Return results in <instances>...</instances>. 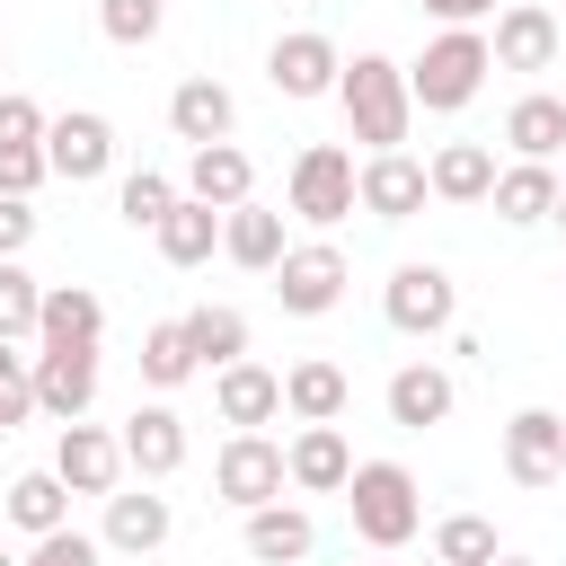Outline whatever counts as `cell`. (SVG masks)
Wrapping results in <instances>:
<instances>
[{
	"mask_svg": "<svg viewBox=\"0 0 566 566\" xmlns=\"http://www.w3.org/2000/svg\"><path fill=\"white\" fill-rule=\"evenodd\" d=\"M336 106H345L363 159H371V150H407V124H416L407 62H389V53H354V62L336 71Z\"/></svg>",
	"mask_w": 566,
	"mask_h": 566,
	"instance_id": "cell-1",
	"label": "cell"
},
{
	"mask_svg": "<svg viewBox=\"0 0 566 566\" xmlns=\"http://www.w3.org/2000/svg\"><path fill=\"white\" fill-rule=\"evenodd\" d=\"M486 71H495L486 35H478V27H442V35L407 62V97H416V115H460V106L486 88Z\"/></svg>",
	"mask_w": 566,
	"mask_h": 566,
	"instance_id": "cell-2",
	"label": "cell"
},
{
	"mask_svg": "<svg viewBox=\"0 0 566 566\" xmlns=\"http://www.w3.org/2000/svg\"><path fill=\"white\" fill-rule=\"evenodd\" d=\"M345 513H354V539H363V548H407V539L424 531V495H416V478H407L398 460H354Z\"/></svg>",
	"mask_w": 566,
	"mask_h": 566,
	"instance_id": "cell-3",
	"label": "cell"
},
{
	"mask_svg": "<svg viewBox=\"0 0 566 566\" xmlns=\"http://www.w3.org/2000/svg\"><path fill=\"white\" fill-rule=\"evenodd\" d=\"M380 318H389L398 336H451V318H460V283H451L433 256H407V265L389 274V292H380Z\"/></svg>",
	"mask_w": 566,
	"mask_h": 566,
	"instance_id": "cell-4",
	"label": "cell"
},
{
	"mask_svg": "<svg viewBox=\"0 0 566 566\" xmlns=\"http://www.w3.org/2000/svg\"><path fill=\"white\" fill-rule=\"evenodd\" d=\"M345 283H354V265H345L336 239H301V248H283V265H274V301H283L292 318H327V310L345 301Z\"/></svg>",
	"mask_w": 566,
	"mask_h": 566,
	"instance_id": "cell-5",
	"label": "cell"
},
{
	"mask_svg": "<svg viewBox=\"0 0 566 566\" xmlns=\"http://www.w3.org/2000/svg\"><path fill=\"white\" fill-rule=\"evenodd\" d=\"M292 212L310 221V230H336L345 212H354V150L345 142H310L301 159H292Z\"/></svg>",
	"mask_w": 566,
	"mask_h": 566,
	"instance_id": "cell-6",
	"label": "cell"
},
{
	"mask_svg": "<svg viewBox=\"0 0 566 566\" xmlns=\"http://www.w3.org/2000/svg\"><path fill=\"white\" fill-rule=\"evenodd\" d=\"M44 168H53L62 186H97V177L115 168V124H106L97 106H62V115L44 124Z\"/></svg>",
	"mask_w": 566,
	"mask_h": 566,
	"instance_id": "cell-7",
	"label": "cell"
},
{
	"mask_svg": "<svg viewBox=\"0 0 566 566\" xmlns=\"http://www.w3.org/2000/svg\"><path fill=\"white\" fill-rule=\"evenodd\" d=\"M212 486H221V504H239V513H256V504H283V442L274 433H230L221 442V460H212Z\"/></svg>",
	"mask_w": 566,
	"mask_h": 566,
	"instance_id": "cell-8",
	"label": "cell"
},
{
	"mask_svg": "<svg viewBox=\"0 0 566 566\" xmlns=\"http://www.w3.org/2000/svg\"><path fill=\"white\" fill-rule=\"evenodd\" d=\"M336 71H345V53H336V35H318V27H292V35L265 44L274 97H336Z\"/></svg>",
	"mask_w": 566,
	"mask_h": 566,
	"instance_id": "cell-9",
	"label": "cell"
},
{
	"mask_svg": "<svg viewBox=\"0 0 566 566\" xmlns=\"http://www.w3.org/2000/svg\"><path fill=\"white\" fill-rule=\"evenodd\" d=\"M97 407V345H35V416L80 424Z\"/></svg>",
	"mask_w": 566,
	"mask_h": 566,
	"instance_id": "cell-10",
	"label": "cell"
},
{
	"mask_svg": "<svg viewBox=\"0 0 566 566\" xmlns=\"http://www.w3.org/2000/svg\"><path fill=\"white\" fill-rule=\"evenodd\" d=\"M424 159L416 150H371L363 168H354V203L371 212V221H416L424 212Z\"/></svg>",
	"mask_w": 566,
	"mask_h": 566,
	"instance_id": "cell-11",
	"label": "cell"
},
{
	"mask_svg": "<svg viewBox=\"0 0 566 566\" xmlns=\"http://www.w3.org/2000/svg\"><path fill=\"white\" fill-rule=\"evenodd\" d=\"M115 442H124V469H142V486H159V478H177V469H186V416H177L168 398L133 407Z\"/></svg>",
	"mask_w": 566,
	"mask_h": 566,
	"instance_id": "cell-12",
	"label": "cell"
},
{
	"mask_svg": "<svg viewBox=\"0 0 566 566\" xmlns=\"http://www.w3.org/2000/svg\"><path fill=\"white\" fill-rule=\"evenodd\" d=\"M557 469H566V424H557V407H522L513 424H504V478L513 486H557Z\"/></svg>",
	"mask_w": 566,
	"mask_h": 566,
	"instance_id": "cell-13",
	"label": "cell"
},
{
	"mask_svg": "<svg viewBox=\"0 0 566 566\" xmlns=\"http://www.w3.org/2000/svg\"><path fill=\"white\" fill-rule=\"evenodd\" d=\"M53 478H62L71 495H115V486H124V442L80 416V424H62V442H53Z\"/></svg>",
	"mask_w": 566,
	"mask_h": 566,
	"instance_id": "cell-14",
	"label": "cell"
},
{
	"mask_svg": "<svg viewBox=\"0 0 566 566\" xmlns=\"http://www.w3.org/2000/svg\"><path fill=\"white\" fill-rule=\"evenodd\" d=\"M557 18H548V0H504L495 9V35H486V53H495V71H548L557 62Z\"/></svg>",
	"mask_w": 566,
	"mask_h": 566,
	"instance_id": "cell-15",
	"label": "cell"
},
{
	"mask_svg": "<svg viewBox=\"0 0 566 566\" xmlns=\"http://www.w3.org/2000/svg\"><path fill=\"white\" fill-rule=\"evenodd\" d=\"M168 133H177L186 150L230 142V133H239V97H230L212 71H195V80H177V88H168Z\"/></svg>",
	"mask_w": 566,
	"mask_h": 566,
	"instance_id": "cell-16",
	"label": "cell"
},
{
	"mask_svg": "<svg viewBox=\"0 0 566 566\" xmlns=\"http://www.w3.org/2000/svg\"><path fill=\"white\" fill-rule=\"evenodd\" d=\"M177 195H195V203H212V212H239L248 195H256V159L239 150V142H203V150H186V186Z\"/></svg>",
	"mask_w": 566,
	"mask_h": 566,
	"instance_id": "cell-17",
	"label": "cell"
},
{
	"mask_svg": "<svg viewBox=\"0 0 566 566\" xmlns=\"http://www.w3.org/2000/svg\"><path fill=\"white\" fill-rule=\"evenodd\" d=\"M212 407H221V424L265 433V424L283 416V371H265V363H221V371H212Z\"/></svg>",
	"mask_w": 566,
	"mask_h": 566,
	"instance_id": "cell-18",
	"label": "cell"
},
{
	"mask_svg": "<svg viewBox=\"0 0 566 566\" xmlns=\"http://www.w3.org/2000/svg\"><path fill=\"white\" fill-rule=\"evenodd\" d=\"M380 407H389V424L424 433V424H442V416L460 407V389H451V371H442V363H398V371H389V389H380Z\"/></svg>",
	"mask_w": 566,
	"mask_h": 566,
	"instance_id": "cell-19",
	"label": "cell"
},
{
	"mask_svg": "<svg viewBox=\"0 0 566 566\" xmlns=\"http://www.w3.org/2000/svg\"><path fill=\"white\" fill-rule=\"evenodd\" d=\"M283 478H292L301 495H345V478H354L345 433H336V424H301V433L283 442Z\"/></svg>",
	"mask_w": 566,
	"mask_h": 566,
	"instance_id": "cell-20",
	"label": "cell"
},
{
	"mask_svg": "<svg viewBox=\"0 0 566 566\" xmlns=\"http://www.w3.org/2000/svg\"><path fill=\"white\" fill-rule=\"evenodd\" d=\"M177 531V513H168V495H150V486H115L106 495V531H97V548H124V557H150L159 539Z\"/></svg>",
	"mask_w": 566,
	"mask_h": 566,
	"instance_id": "cell-21",
	"label": "cell"
},
{
	"mask_svg": "<svg viewBox=\"0 0 566 566\" xmlns=\"http://www.w3.org/2000/svg\"><path fill=\"white\" fill-rule=\"evenodd\" d=\"M557 168L548 159H513V168H495V186H486V203H495V221H513V230H531V221H548L557 212Z\"/></svg>",
	"mask_w": 566,
	"mask_h": 566,
	"instance_id": "cell-22",
	"label": "cell"
},
{
	"mask_svg": "<svg viewBox=\"0 0 566 566\" xmlns=\"http://www.w3.org/2000/svg\"><path fill=\"white\" fill-rule=\"evenodd\" d=\"M283 248H292V239H283V212H274V203H256V195H248L239 212H221V256H230V265L274 274V265H283Z\"/></svg>",
	"mask_w": 566,
	"mask_h": 566,
	"instance_id": "cell-23",
	"label": "cell"
},
{
	"mask_svg": "<svg viewBox=\"0 0 566 566\" xmlns=\"http://www.w3.org/2000/svg\"><path fill=\"white\" fill-rule=\"evenodd\" d=\"M106 336V301L88 283H44V310H35V345H97Z\"/></svg>",
	"mask_w": 566,
	"mask_h": 566,
	"instance_id": "cell-24",
	"label": "cell"
},
{
	"mask_svg": "<svg viewBox=\"0 0 566 566\" xmlns=\"http://www.w3.org/2000/svg\"><path fill=\"white\" fill-rule=\"evenodd\" d=\"M424 186H433V203H486L495 150H486V142H442V150L424 159Z\"/></svg>",
	"mask_w": 566,
	"mask_h": 566,
	"instance_id": "cell-25",
	"label": "cell"
},
{
	"mask_svg": "<svg viewBox=\"0 0 566 566\" xmlns=\"http://www.w3.org/2000/svg\"><path fill=\"white\" fill-rule=\"evenodd\" d=\"M345 398H354V380H345L327 354H301V363L283 371V407H292L301 424H336V416H345Z\"/></svg>",
	"mask_w": 566,
	"mask_h": 566,
	"instance_id": "cell-26",
	"label": "cell"
},
{
	"mask_svg": "<svg viewBox=\"0 0 566 566\" xmlns=\"http://www.w3.org/2000/svg\"><path fill=\"white\" fill-rule=\"evenodd\" d=\"M310 548H318V522L301 504H256L248 513V557L256 566H301Z\"/></svg>",
	"mask_w": 566,
	"mask_h": 566,
	"instance_id": "cell-27",
	"label": "cell"
},
{
	"mask_svg": "<svg viewBox=\"0 0 566 566\" xmlns=\"http://www.w3.org/2000/svg\"><path fill=\"white\" fill-rule=\"evenodd\" d=\"M0 513H9V531H27V539H44V531H62V522H71V486H62L53 469H27V478H9V495H0Z\"/></svg>",
	"mask_w": 566,
	"mask_h": 566,
	"instance_id": "cell-28",
	"label": "cell"
},
{
	"mask_svg": "<svg viewBox=\"0 0 566 566\" xmlns=\"http://www.w3.org/2000/svg\"><path fill=\"white\" fill-rule=\"evenodd\" d=\"M504 142H513V159H548V168H557V150H566V97H548V88L513 97Z\"/></svg>",
	"mask_w": 566,
	"mask_h": 566,
	"instance_id": "cell-29",
	"label": "cell"
},
{
	"mask_svg": "<svg viewBox=\"0 0 566 566\" xmlns=\"http://www.w3.org/2000/svg\"><path fill=\"white\" fill-rule=\"evenodd\" d=\"M150 239H159V256H168V265H203V256L221 248V212H212V203H195V195H177V203H168V221H159Z\"/></svg>",
	"mask_w": 566,
	"mask_h": 566,
	"instance_id": "cell-30",
	"label": "cell"
},
{
	"mask_svg": "<svg viewBox=\"0 0 566 566\" xmlns=\"http://www.w3.org/2000/svg\"><path fill=\"white\" fill-rule=\"evenodd\" d=\"M186 345H195V363H203V371L248 363V318H239L230 301H203V310H186Z\"/></svg>",
	"mask_w": 566,
	"mask_h": 566,
	"instance_id": "cell-31",
	"label": "cell"
},
{
	"mask_svg": "<svg viewBox=\"0 0 566 566\" xmlns=\"http://www.w3.org/2000/svg\"><path fill=\"white\" fill-rule=\"evenodd\" d=\"M203 363H195V345H186V318H159L150 336H142V380L168 398V389H186Z\"/></svg>",
	"mask_w": 566,
	"mask_h": 566,
	"instance_id": "cell-32",
	"label": "cell"
},
{
	"mask_svg": "<svg viewBox=\"0 0 566 566\" xmlns=\"http://www.w3.org/2000/svg\"><path fill=\"white\" fill-rule=\"evenodd\" d=\"M495 557H504V539H495L486 513H442L433 522V566H495Z\"/></svg>",
	"mask_w": 566,
	"mask_h": 566,
	"instance_id": "cell-33",
	"label": "cell"
},
{
	"mask_svg": "<svg viewBox=\"0 0 566 566\" xmlns=\"http://www.w3.org/2000/svg\"><path fill=\"white\" fill-rule=\"evenodd\" d=\"M168 203H177V186H168L159 168H133V177L115 186V212H124L133 230H159V221H168Z\"/></svg>",
	"mask_w": 566,
	"mask_h": 566,
	"instance_id": "cell-34",
	"label": "cell"
},
{
	"mask_svg": "<svg viewBox=\"0 0 566 566\" xmlns=\"http://www.w3.org/2000/svg\"><path fill=\"white\" fill-rule=\"evenodd\" d=\"M97 27H106V44H150L159 27H168V0H97Z\"/></svg>",
	"mask_w": 566,
	"mask_h": 566,
	"instance_id": "cell-35",
	"label": "cell"
},
{
	"mask_svg": "<svg viewBox=\"0 0 566 566\" xmlns=\"http://www.w3.org/2000/svg\"><path fill=\"white\" fill-rule=\"evenodd\" d=\"M35 310H44V283H35L27 265H0V345L35 336Z\"/></svg>",
	"mask_w": 566,
	"mask_h": 566,
	"instance_id": "cell-36",
	"label": "cell"
},
{
	"mask_svg": "<svg viewBox=\"0 0 566 566\" xmlns=\"http://www.w3.org/2000/svg\"><path fill=\"white\" fill-rule=\"evenodd\" d=\"M27 416H35V354L0 345V433H18Z\"/></svg>",
	"mask_w": 566,
	"mask_h": 566,
	"instance_id": "cell-37",
	"label": "cell"
},
{
	"mask_svg": "<svg viewBox=\"0 0 566 566\" xmlns=\"http://www.w3.org/2000/svg\"><path fill=\"white\" fill-rule=\"evenodd\" d=\"M44 106L27 97V88H0V150H44Z\"/></svg>",
	"mask_w": 566,
	"mask_h": 566,
	"instance_id": "cell-38",
	"label": "cell"
},
{
	"mask_svg": "<svg viewBox=\"0 0 566 566\" xmlns=\"http://www.w3.org/2000/svg\"><path fill=\"white\" fill-rule=\"evenodd\" d=\"M97 557H106V548H97L88 531H71V522H62V531H44V539H35L18 566H97Z\"/></svg>",
	"mask_w": 566,
	"mask_h": 566,
	"instance_id": "cell-39",
	"label": "cell"
},
{
	"mask_svg": "<svg viewBox=\"0 0 566 566\" xmlns=\"http://www.w3.org/2000/svg\"><path fill=\"white\" fill-rule=\"evenodd\" d=\"M53 168H44V150H0V195H18V203H35V186H44Z\"/></svg>",
	"mask_w": 566,
	"mask_h": 566,
	"instance_id": "cell-40",
	"label": "cell"
},
{
	"mask_svg": "<svg viewBox=\"0 0 566 566\" xmlns=\"http://www.w3.org/2000/svg\"><path fill=\"white\" fill-rule=\"evenodd\" d=\"M27 239H35V203L0 195V265H18V256H27Z\"/></svg>",
	"mask_w": 566,
	"mask_h": 566,
	"instance_id": "cell-41",
	"label": "cell"
},
{
	"mask_svg": "<svg viewBox=\"0 0 566 566\" xmlns=\"http://www.w3.org/2000/svg\"><path fill=\"white\" fill-rule=\"evenodd\" d=\"M433 27H478V18H495V0H416Z\"/></svg>",
	"mask_w": 566,
	"mask_h": 566,
	"instance_id": "cell-42",
	"label": "cell"
},
{
	"mask_svg": "<svg viewBox=\"0 0 566 566\" xmlns=\"http://www.w3.org/2000/svg\"><path fill=\"white\" fill-rule=\"evenodd\" d=\"M548 221H557V230H566V186H557V212H548Z\"/></svg>",
	"mask_w": 566,
	"mask_h": 566,
	"instance_id": "cell-43",
	"label": "cell"
},
{
	"mask_svg": "<svg viewBox=\"0 0 566 566\" xmlns=\"http://www.w3.org/2000/svg\"><path fill=\"white\" fill-rule=\"evenodd\" d=\"M495 566H539V557H495Z\"/></svg>",
	"mask_w": 566,
	"mask_h": 566,
	"instance_id": "cell-44",
	"label": "cell"
},
{
	"mask_svg": "<svg viewBox=\"0 0 566 566\" xmlns=\"http://www.w3.org/2000/svg\"><path fill=\"white\" fill-rule=\"evenodd\" d=\"M0 566H18V557H9V539H0Z\"/></svg>",
	"mask_w": 566,
	"mask_h": 566,
	"instance_id": "cell-45",
	"label": "cell"
},
{
	"mask_svg": "<svg viewBox=\"0 0 566 566\" xmlns=\"http://www.w3.org/2000/svg\"><path fill=\"white\" fill-rule=\"evenodd\" d=\"M0 71H9V44H0Z\"/></svg>",
	"mask_w": 566,
	"mask_h": 566,
	"instance_id": "cell-46",
	"label": "cell"
},
{
	"mask_svg": "<svg viewBox=\"0 0 566 566\" xmlns=\"http://www.w3.org/2000/svg\"><path fill=\"white\" fill-rule=\"evenodd\" d=\"M424 566H433V557H424Z\"/></svg>",
	"mask_w": 566,
	"mask_h": 566,
	"instance_id": "cell-47",
	"label": "cell"
},
{
	"mask_svg": "<svg viewBox=\"0 0 566 566\" xmlns=\"http://www.w3.org/2000/svg\"><path fill=\"white\" fill-rule=\"evenodd\" d=\"M557 424H566V416H557Z\"/></svg>",
	"mask_w": 566,
	"mask_h": 566,
	"instance_id": "cell-48",
	"label": "cell"
}]
</instances>
